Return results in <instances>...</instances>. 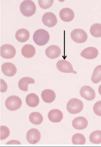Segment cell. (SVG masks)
Wrapping results in <instances>:
<instances>
[{
  "instance_id": "cell-1",
  "label": "cell",
  "mask_w": 101,
  "mask_h": 147,
  "mask_svg": "<svg viewBox=\"0 0 101 147\" xmlns=\"http://www.w3.org/2000/svg\"><path fill=\"white\" fill-rule=\"evenodd\" d=\"M33 38L34 42L36 44L42 46L45 45L48 42L50 36L47 31L39 29L35 32Z\"/></svg>"
},
{
  "instance_id": "cell-2",
  "label": "cell",
  "mask_w": 101,
  "mask_h": 147,
  "mask_svg": "<svg viewBox=\"0 0 101 147\" xmlns=\"http://www.w3.org/2000/svg\"><path fill=\"white\" fill-rule=\"evenodd\" d=\"M21 12L24 16L30 17L35 13L36 7L34 3L31 0L24 1L20 7Z\"/></svg>"
},
{
  "instance_id": "cell-3",
  "label": "cell",
  "mask_w": 101,
  "mask_h": 147,
  "mask_svg": "<svg viewBox=\"0 0 101 147\" xmlns=\"http://www.w3.org/2000/svg\"><path fill=\"white\" fill-rule=\"evenodd\" d=\"M67 109L70 113L75 114L81 112L83 108V102L76 98L70 100L67 105Z\"/></svg>"
},
{
  "instance_id": "cell-4",
  "label": "cell",
  "mask_w": 101,
  "mask_h": 147,
  "mask_svg": "<svg viewBox=\"0 0 101 147\" xmlns=\"http://www.w3.org/2000/svg\"><path fill=\"white\" fill-rule=\"evenodd\" d=\"M22 102L20 98L16 95L9 96L5 102V106L7 109L12 111H16L22 106Z\"/></svg>"
},
{
  "instance_id": "cell-5",
  "label": "cell",
  "mask_w": 101,
  "mask_h": 147,
  "mask_svg": "<svg viewBox=\"0 0 101 147\" xmlns=\"http://www.w3.org/2000/svg\"><path fill=\"white\" fill-rule=\"evenodd\" d=\"M16 53V49L11 45L5 44L1 47V56L4 59H12L15 56Z\"/></svg>"
},
{
  "instance_id": "cell-6",
  "label": "cell",
  "mask_w": 101,
  "mask_h": 147,
  "mask_svg": "<svg viewBox=\"0 0 101 147\" xmlns=\"http://www.w3.org/2000/svg\"><path fill=\"white\" fill-rule=\"evenodd\" d=\"M71 37L75 42L78 43H82L86 41L88 36L87 34L84 30L77 29L71 32Z\"/></svg>"
},
{
  "instance_id": "cell-7",
  "label": "cell",
  "mask_w": 101,
  "mask_h": 147,
  "mask_svg": "<svg viewBox=\"0 0 101 147\" xmlns=\"http://www.w3.org/2000/svg\"><path fill=\"white\" fill-rule=\"evenodd\" d=\"M42 21L45 25L48 27L52 28L56 25L58 20L56 16L54 13L47 12L43 16Z\"/></svg>"
},
{
  "instance_id": "cell-8",
  "label": "cell",
  "mask_w": 101,
  "mask_h": 147,
  "mask_svg": "<svg viewBox=\"0 0 101 147\" xmlns=\"http://www.w3.org/2000/svg\"><path fill=\"white\" fill-rule=\"evenodd\" d=\"M80 94L83 98L88 101L92 100L96 96L94 90L88 86L82 87L80 90Z\"/></svg>"
},
{
  "instance_id": "cell-9",
  "label": "cell",
  "mask_w": 101,
  "mask_h": 147,
  "mask_svg": "<svg viewBox=\"0 0 101 147\" xmlns=\"http://www.w3.org/2000/svg\"><path fill=\"white\" fill-rule=\"evenodd\" d=\"M57 67L60 71L66 73H72L75 74L77 72L75 71L71 64L67 61L61 60L56 65Z\"/></svg>"
},
{
  "instance_id": "cell-10",
  "label": "cell",
  "mask_w": 101,
  "mask_h": 147,
  "mask_svg": "<svg viewBox=\"0 0 101 147\" xmlns=\"http://www.w3.org/2000/svg\"><path fill=\"white\" fill-rule=\"evenodd\" d=\"M41 134L40 131L35 128L29 130L26 134V138L28 142L31 144H35L40 140Z\"/></svg>"
},
{
  "instance_id": "cell-11",
  "label": "cell",
  "mask_w": 101,
  "mask_h": 147,
  "mask_svg": "<svg viewBox=\"0 0 101 147\" xmlns=\"http://www.w3.org/2000/svg\"><path fill=\"white\" fill-rule=\"evenodd\" d=\"M61 53L60 48L56 45H52L48 47L45 50V53L49 58L54 59L59 57Z\"/></svg>"
},
{
  "instance_id": "cell-12",
  "label": "cell",
  "mask_w": 101,
  "mask_h": 147,
  "mask_svg": "<svg viewBox=\"0 0 101 147\" xmlns=\"http://www.w3.org/2000/svg\"><path fill=\"white\" fill-rule=\"evenodd\" d=\"M98 52L97 49L93 47H89L85 49L81 53V55L89 60L95 59L97 57Z\"/></svg>"
},
{
  "instance_id": "cell-13",
  "label": "cell",
  "mask_w": 101,
  "mask_h": 147,
  "mask_svg": "<svg viewBox=\"0 0 101 147\" xmlns=\"http://www.w3.org/2000/svg\"><path fill=\"white\" fill-rule=\"evenodd\" d=\"M1 68L4 74L8 77L14 76L17 71V69L15 65L9 62H7L3 64Z\"/></svg>"
},
{
  "instance_id": "cell-14",
  "label": "cell",
  "mask_w": 101,
  "mask_h": 147,
  "mask_svg": "<svg viewBox=\"0 0 101 147\" xmlns=\"http://www.w3.org/2000/svg\"><path fill=\"white\" fill-rule=\"evenodd\" d=\"M41 96L43 101L47 103L53 102L56 99V94L52 90L47 89L42 91Z\"/></svg>"
},
{
  "instance_id": "cell-15",
  "label": "cell",
  "mask_w": 101,
  "mask_h": 147,
  "mask_svg": "<svg viewBox=\"0 0 101 147\" xmlns=\"http://www.w3.org/2000/svg\"><path fill=\"white\" fill-rule=\"evenodd\" d=\"M49 120L51 122L57 123L60 122L63 118V115L60 110L54 109L50 111L48 115Z\"/></svg>"
},
{
  "instance_id": "cell-16",
  "label": "cell",
  "mask_w": 101,
  "mask_h": 147,
  "mask_svg": "<svg viewBox=\"0 0 101 147\" xmlns=\"http://www.w3.org/2000/svg\"><path fill=\"white\" fill-rule=\"evenodd\" d=\"M88 122L87 119L83 117L75 118L73 121L72 125L74 128L77 130H83L87 126Z\"/></svg>"
},
{
  "instance_id": "cell-17",
  "label": "cell",
  "mask_w": 101,
  "mask_h": 147,
  "mask_svg": "<svg viewBox=\"0 0 101 147\" xmlns=\"http://www.w3.org/2000/svg\"><path fill=\"white\" fill-rule=\"evenodd\" d=\"M61 19L66 22L72 21L74 18L75 14L73 11L69 8H65L62 9L60 13Z\"/></svg>"
},
{
  "instance_id": "cell-18",
  "label": "cell",
  "mask_w": 101,
  "mask_h": 147,
  "mask_svg": "<svg viewBox=\"0 0 101 147\" xmlns=\"http://www.w3.org/2000/svg\"><path fill=\"white\" fill-rule=\"evenodd\" d=\"M21 53L23 56L26 58H31L35 54V47L32 45L26 44L22 48Z\"/></svg>"
},
{
  "instance_id": "cell-19",
  "label": "cell",
  "mask_w": 101,
  "mask_h": 147,
  "mask_svg": "<svg viewBox=\"0 0 101 147\" xmlns=\"http://www.w3.org/2000/svg\"><path fill=\"white\" fill-rule=\"evenodd\" d=\"M26 102L27 105L29 107H35L39 104V100L38 96L35 94L31 93L28 94L26 97Z\"/></svg>"
},
{
  "instance_id": "cell-20",
  "label": "cell",
  "mask_w": 101,
  "mask_h": 147,
  "mask_svg": "<svg viewBox=\"0 0 101 147\" xmlns=\"http://www.w3.org/2000/svg\"><path fill=\"white\" fill-rule=\"evenodd\" d=\"M30 37V33L27 30L22 28L18 30L16 32V37L19 42H24L28 40Z\"/></svg>"
},
{
  "instance_id": "cell-21",
  "label": "cell",
  "mask_w": 101,
  "mask_h": 147,
  "mask_svg": "<svg viewBox=\"0 0 101 147\" xmlns=\"http://www.w3.org/2000/svg\"><path fill=\"white\" fill-rule=\"evenodd\" d=\"M35 80L32 78L25 77L21 78L18 82L19 88L24 91H27L28 90V85L30 84H34Z\"/></svg>"
},
{
  "instance_id": "cell-22",
  "label": "cell",
  "mask_w": 101,
  "mask_h": 147,
  "mask_svg": "<svg viewBox=\"0 0 101 147\" xmlns=\"http://www.w3.org/2000/svg\"><path fill=\"white\" fill-rule=\"evenodd\" d=\"M29 119L30 121L33 124L39 125L42 122L43 118L42 116L40 113L34 112L30 114Z\"/></svg>"
},
{
  "instance_id": "cell-23",
  "label": "cell",
  "mask_w": 101,
  "mask_h": 147,
  "mask_svg": "<svg viewBox=\"0 0 101 147\" xmlns=\"http://www.w3.org/2000/svg\"><path fill=\"white\" fill-rule=\"evenodd\" d=\"M91 80L94 84L98 83L101 80V65H98L95 68L91 77Z\"/></svg>"
},
{
  "instance_id": "cell-24",
  "label": "cell",
  "mask_w": 101,
  "mask_h": 147,
  "mask_svg": "<svg viewBox=\"0 0 101 147\" xmlns=\"http://www.w3.org/2000/svg\"><path fill=\"white\" fill-rule=\"evenodd\" d=\"M89 138L92 143L95 144L101 143V131L98 130L93 131L90 134Z\"/></svg>"
},
{
  "instance_id": "cell-25",
  "label": "cell",
  "mask_w": 101,
  "mask_h": 147,
  "mask_svg": "<svg viewBox=\"0 0 101 147\" xmlns=\"http://www.w3.org/2000/svg\"><path fill=\"white\" fill-rule=\"evenodd\" d=\"M90 32L91 34L96 38L101 37V24H95L91 26Z\"/></svg>"
},
{
  "instance_id": "cell-26",
  "label": "cell",
  "mask_w": 101,
  "mask_h": 147,
  "mask_svg": "<svg viewBox=\"0 0 101 147\" xmlns=\"http://www.w3.org/2000/svg\"><path fill=\"white\" fill-rule=\"evenodd\" d=\"M72 141L74 144H84L85 143L86 139L83 135L77 133L73 136Z\"/></svg>"
},
{
  "instance_id": "cell-27",
  "label": "cell",
  "mask_w": 101,
  "mask_h": 147,
  "mask_svg": "<svg viewBox=\"0 0 101 147\" xmlns=\"http://www.w3.org/2000/svg\"><path fill=\"white\" fill-rule=\"evenodd\" d=\"M54 1H44V0H39L38 3L40 7L42 9H45L51 7L53 5Z\"/></svg>"
},
{
  "instance_id": "cell-28",
  "label": "cell",
  "mask_w": 101,
  "mask_h": 147,
  "mask_svg": "<svg viewBox=\"0 0 101 147\" xmlns=\"http://www.w3.org/2000/svg\"><path fill=\"white\" fill-rule=\"evenodd\" d=\"M0 137L1 140H3L7 138L9 135L10 131L9 129L6 126H1L0 129Z\"/></svg>"
},
{
  "instance_id": "cell-29",
  "label": "cell",
  "mask_w": 101,
  "mask_h": 147,
  "mask_svg": "<svg viewBox=\"0 0 101 147\" xmlns=\"http://www.w3.org/2000/svg\"><path fill=\"white\" fill-rule=\"evenodd\" d=\"M93 111L97 115L101 117V101L97 102L93 107Z\"/></svg>"
},
{
  "instance_id": "cell-30",
  "label": "cell",
  "mask_w": 101,
  "mask_h": 147,
  "mask_svg": "<svg viewBox=\"0 0 101 147\" xmlns=\"http://www.w3.org/2000/svg\"><path fill=\"white\" fill-rule=\"evenodd\" d=\"M8 88L7 85L3 79H1V92H4Z\"/></svg>"
},
{
  "instance_id": "cell-31",
  "label": "cell",
  "mask_w": 101,
  "mask_h": 147,
  "mask_svg": "<svg viewBox=\"0 0 101 147\" xmlns=\"http://www.w3.org/2000/svg\"><path fill=\"white\" fill-rule=\"evenodd\" d=\"M20 144V142L17 140H12L9 142H7L6 144Z\"/></svg>"
},
{
  "instance_id": "cell-32",
  "label": "cell",
  "mask_w": 101,
  "mask_h": 147,
  "mask_svg": "<svg viewBox=\"0 0 101 147\" xmlns=\"http://www.w3.org/2000/svg\"><path fill=\"white\" fill-rule=\"evenodd\" d=\"M98 91L99 93L101 95V84L99 86V87Z\"/></svg>"
}]
</instances>
